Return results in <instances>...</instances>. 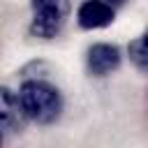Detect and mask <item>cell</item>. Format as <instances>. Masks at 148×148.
Segmentation results:
<instances>
[{"mask_svg":"<svg viewBox=\"0 0 148 148\" xmlns=\"http://www.w3.org/2000/svg\"><path fill=\"white\" fill-rule=\"evenodd\" d=\"M16 97H18L21 113L28 116L30 120L39 123V125H49V123L58 120V116L62 111L60 90L56 86H51L49 81H42V79L25 81Z\"/></svg>","mask_w":148,"mask_h":148,"instance_id":"6da1fadb","label":"cell"},{"mask_svg":"<svg viewBox=\"0 0 148 148\" xmlns=\"http://www.w3.org/2000/svg\"><path fill=\"white\" fill-rule=\"evenodd\" d=\"M32 7V35L51 39L65 23V0H30Z\"/></svg>","mask_w":148,"mask_h":148,"instance_id":"7a4b0ae2","label":"cell"},{"mask_svg":"<svg viewBox=\"0 0 148 148\" xmlns=\"http://www.w3.org/2000/svg\"><path fill=\"white\" fill-rule=\"evenodd\" d=\"M113 7H109L104 0H86L76 9V21L86 30H97L113 23Z\"/></svg>","mask_w":148,"mask_h":148,"instance_id":"277c9868","label":"cell"},{"mask_svg":"<svg viewBox=\"0 0 148 148\" xmlns=\"http://www.w3.org/2000/svg\"><path fill=\"white\" fill-rule=\"evenodd\" d=\"M21 116V106H18V97L9 90L0 86V132L9 130L18 123Z\"/></svg>","mask_w":148,"mask_h":148,"instance_id":"5b68a950","label":"cell"},{"mask_svg":"<svg viewBox=\"0 0 148 148\" xmlns=\"http://www.w3.org/2000/svg\"><path fill=\"white\" fill-rule=\"evenodd\" d=\"M0 146H2V132H0Z\"/></svg>","mask_w":148,"mask_h":148,"instance_id":"ba28073f","label":"cell"},{"mask_svg":"<svg viewBox=\"0 0 148 148\" xmlns=\"http://www.w3.org/2000/svg\"><path fill=\"white\" fill-rule=\"evenodd\" d=\"M127 53H130L132 65H134L141 74H146V69H148V51H146V37H143V35H139V37H134V39L130 42Z\"/></svg>","mask_w":148,"mask_h":148,"instance_id":"8992f818","label":"cell"},{"mask_svg":"<svg viewBox=\"0 0 148 148\" xmlns=\"http://www.w3.org/2000/svg\"><path fill=\"white\" fill-rule=\"evenodd\" d=\"M104 2H106L109 7H118V5H123L125 0H104Z\"/></svg>","mask_w":148,"mask_h":148,"instance_id":"52a82bcc","label":"cell"},{"mask_svg":"<svg viewBox=\"0 0 148 148\" xmlns=\"http://www.w3.org/2000/svg\"><path fill=\"white\" fill-rule=\"evenodd\" d=\"M88 69L95 76H106L120 67V51L113 44H92L88 49Z\"/></svg>","mask_w":148,"mask_h":148,"instance_id":"3957f363","label":"cell"}]
</instances>
